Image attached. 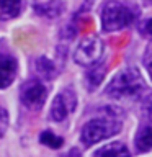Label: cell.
I'll list each match as a JSON object with an SVG mask.
<instances>
[{
  "instance_id": "1",
  "label": "cell",
  "mask_w": 152,
  "mask_h": 157,
  "mask_svg": "<svg viewBox=\"0 0 152 157\" xmlns=\"http://www.w3.org/2000/svg\"><path fill=\"white\" fill-rule=\"evenodd\" d=\"M121 111L115 106H108L101 110V115H98L92 120H88L82 126L80 131V141L82 144L93 146L100 141H105L108 137L118 134L123 128V118Z\"/></svg>"
},
{
  "instance_id": "2",
  "label": "cell",
  "mask_w": 152,
  "mask_h": 157,
  "mask_svg": "<svg viewBox=\"0 0 152 157\" xmlns=\"http://www.w3.org/2000/svg\"><path fill=\"white\" fill-rule=\"evenodd\" d=\"M146 82L137 67H126L110 80L105 95L116 101H134L146 92Z\"/></svg>"
},
{
  "instance_id": "3",
  "label": "cell",
  "mask_w": 152,
  "mask_h": 157,
  "mask_svg": "<svg viewBox=\"0 0 152 157\" xmlns=\"http://www.w3.org/2000/svg\"><path fill=\"white\" fill-rule=\"evenodd\" d=\"M101 28L105 33L120 31V29L129 26L134 20V13L127 5L118 2V0H108L103 5L101 13Z\"/></svg>"
},
{
  "instance_id": "4",
  "label": "cell",
  "mask_w": 152,
  "mask_h": 157,
  "mask_svg": "<svg viewBox=\"0 0 152 157\" xmlns=\"http://www.w3.org/2000/svg\"><path fill=\"white\" fill-rule=\"evenodd\" d=\"M48 98V87L39 78H28L20 87V101L31 111L41 110Z\"/></svg>"
},
{
  "instance_id": "5",
  "label": "cell",
  "mask_w": 152,
  "mask_h": 157,
  "mask_svg": "<svg viewBox=\"0 0 152 157\" xmlns=\"http://www.w3.org/2000/svg\"><path fill=\"white\" fill-rule=\"evenodd\" d=\"M105 51V44L100 38L88 36L78 43V46L74 51V61L82 67H92L100 62Z\"/></svg>"
},
{
  "instance_id": "6",
  "label": "cell",
  "mask_w": 152,
  "mask_h": 157,
  "mask_svg": "<svg viewBox=\"0 0 152 157\" xmlns=\"http://www.w3.org/2000/svg\"><path fill=\"white\" fill-rule=\"evenodd\" d=\"M77 108V93L72 87H66L54 97L51 103V110H49V116L52 121L61 123L75 111Z\"/></svg>"
},
{
  "instance_id": "7",
  "label": "cell",
  "mask_w": 152,
  "mask_h": 157,
  "mask_svg": "<svg viewBox=\"0 0 152 157\" xmlns=\"http://www.w3.org/2000/svg\"><path fill=\"white\" fill-rule=\"evenodd\" d=\"M18 74V62L12 54L0 52V90L8 88Z\"/></svg>"
},
{
  "instance_id": "8",
  "label": "cell",
  "mask_w": 152,
  "mask_h": 157,
  "mask_svg": "<svg viewBox=\"0 0 152 157\" xmlns=\"http://www.w3.org/2000/svg\"><path fill=\"white\" fill-rule=\"evenodd\" d=\"M33 71L36 74V78H39V80H52L57 77L59 67L49 57L39 56L33 61Z\"/></svg>"
},
{
  "instance_id": "9",
  "label": "cell",
  "mask_w": 152,
  "mask_h": 157,
  "mask_svg": "<svg viewBox=\"0 0 152 157\" xmlns=\"http://www.w3.org/2000/svg\"><path fill=\"white\" fill-rule=\"evenodd\" d=\"M66 10V5H64L62 0H48V2H43V3H36L34 5V12L39 17H44V18H49V20H54L57 17H61Z\"/></svg>"
},
{
  "instance_id": "10",
  "label": "cell",
  "mask_w": 152,
  "mask_h": 157,
  "mask_svg": "<svg viewBox=\"0 0 152 157\" xmlns=\"http://www.w3.org/2000/svg\"><path fill=\"white\" fill-rule=\"evenodd\" d=\"M106 75V66L103 62H98L95 66L88 67V71L85 74V87L88 92H93L100 87V83L103 82V78Z\"/></svg>"
},
{
  "instance_id": "11",
  "label": "cell",
  "mask_w": 152,
  "mask_h": 157,
  "mask_svg": "<svg viewBox=\"0 0 152 157\" xmlns=\"http://www.w3.org/2000/svg\"><path fill=\"white\" fill-rule=\"evenodd\" d=\"M134 144L137 152H149L152 149V121L142 124L136 132Z\"/></svg>"
},
{
  "instance_id": "12",
  "label": "cell",
  "mask_w": 152,
  "mask_h": 157,
  "mask_svg": "<svg viewBox=\"0 0 152 157\" xmlns=\"http://www.w3.org/2000/svg\"><path fill=\"white\" fill-rule=\"evenodd\" d=\"M93 157H131L127 147L123 142H111V144H105L103 147H100Z\"/></svg>"
},
{
  "instance_id": "13",
  "label": "cell",
  "mask_w": 152,
  "mask_h": 157,
  "mask_svg": "<svg viewBox=\"0 0 152 157\" xmlns=\"http://www.w3.org/2000/svg\"><path fill=\"white\" fill-rule=\"evenodd\" d=\"M21 13V0H0V21H10Z\"/></svg>"
},
{
  "instance_id": "14",
  "label": "cell",
  "mask_w": 152,
  "mask_h": 157,
  "mask_svg": "<svg viewBox=\"0 0 152 157\" xmlns=\"http://www.w3.org/2000/svg\"><path fill=\"white\" fill-rule=\"evenodd\" d=\"M39 142L44 144L46 147H49V149H61L62 144H64V139L61 136L54 134L51 129H44L41 134H39Z\"/></svg>"
},
{
  "instance_id": "15",
  "label": "cell",
  "mask_w": 152,
  "mask_h": 157,
  "mask_svg": "<svg viewBox=\"0 0 152 157\" xmlns=\"http://www.w3.org/2000/svg\"><path fill=\"white\" fill-rule=\"evenodd\" d=\"M8 111L5 110V106H2L0 103V139L5 136V132L8 129Z\"/></svg>"
},
{
  "instance_id": "16",
  "label": "cell",
  "mask_w": 152,
  "mask_h": 157,
  "mask_svg": "<svg viewBox=\"0 0 152 157\" xmlns=\"http://www.w3.org/2000/svg\"><path fill=\"white\" fill-rule=\"evenodd\" d=\"M144 66L147 69V72H149V75L152 77V43L147 44V48H146V52H144Z\"/></svg>"
},
{
  "instance_id": "17",
  "label": "cell",
  "mask_w": 152,
  "mask_h": 157,
  "mask_svg": "<svg viewBox=\"0 0 152 157\" xmlns=\"http://www.w3.org/2000/svg\"><path fill=\"white\" fill-rule=\"evenodd\" d=\"M142 111H144V115L147 118L152 120V93H149V95L144 98V101H142Z\"/></svg>"
},
{
  "instance_id": "18",
  "label": "cell",
  "mask_w": 152,
  "mask_h": 157,
  "mask_svg": "<svg viewBox=\"0 0 152 157\" xmlns=\"http://www.w3.org/2000/svg\"><path fill=\"white\" fill-rule=\"evenodd\" d=\"M144 31L152 38V18H150V20H147V21L144 23Z\"/></svg>"
}]
</instances>
